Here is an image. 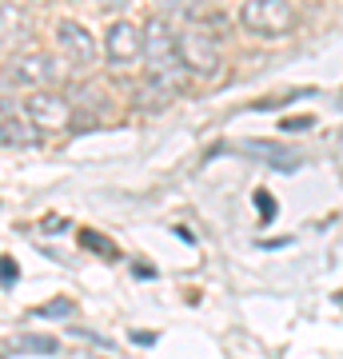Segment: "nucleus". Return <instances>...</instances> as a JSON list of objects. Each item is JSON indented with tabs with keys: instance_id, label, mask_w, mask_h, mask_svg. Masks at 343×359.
<instances>
[{
	"instance_id": "obj_1",
	"label": "nucleus",
	"mask_w": 343,
	"mask_h": 359,
	"mask_svg": "<svg viewBox=\"0 0 343 359\" xmlns=\"http://www.w3.org/2000/svg\"><path fill=\"white\" fill-rule=\"evenodd\" d=\"M300 25V8L292 0H243L240 4V28L260 40H280L295 32Z\"/></svg>"
},
{
	"instance_id": "obj_2",
	"label": "nucleus",
	"mask_w": 343,
	"mask_h": 359,
	"mask_svg": "<svg viewBox=\"0 0 343 359\" xmlns=\"http://www.w3.org/2000/svg\"><path fill=\"white\" fill-rule=\"evenodd\" d=\"M180 65L188 76H216L220 72V44L212 32H203V28H188V32H180Z\"/></svg>"
},
{
	"instance_id": "obj_3",
	"label": "nucleus",
	"mask_w": 343,
	"mask_h": 359,
	"mask_svg": "<svg viewBox=\"0 0 343 359\" xmlns=\"http://www.w3.org/2000/svg\"><path fill=\"white\" fill-rule=\"evenodd\" d=\"M25 116L32 120V128L40 132H60L72 124V104L64 100L60 92H52V88H36V92H28L25 96Z\"/></svg>"
},
{
	"instance_id": "obj_4",
	"label": "nucleus",
	"mask_w": 343,
	"mask_h": 359,
	"mask_svg": "<svg viewBox=\"0 0 343 359\" xmlns=\"http://www.w3.org/2000/svg\"><path fill=\"white\" fill-rule=\"evenodd\" d=\"M8 76L16 84H28V88H48L60 80V60L52 52H16L13 65H8Z\"/></svg>"
},
{
	"instance_id": "obj_5",
	"label": "nucleus",
	"mask_w": 343,
	"mask_h": 359,
	"mask_svg": "<svg viewBox=\"0 0 343 359\" xmlns=\"http://www.w3.org/2000/svg\"><path fill=\"white\" fill-rule=\"evenodd\" d=\"M56 44H60V52H64V56H68L76 68L96 65V56H100V44H96V36H92V32L80 25V20H72V16L56 20Z\"/></svg>"
},
{
	"instance_id": "obj_6",
	"label": "nucleus",
	"mask_w": 343,
	"mask_h": 359,
	"mask_svg": "<svg viewBox=\"0 0 343 359\" xmlns=\"http://www.w3.org/2000/svg\"><path fill=\"white\" fill-rule=\"evenodd\" d=\"M140 48H144V36L140 28L132 25V20H112L108 25V32H104V60L116 68L132 65V60H140Z\"/></svg>"
},
{
	"instance_id": "obj_7",
	"label": "nucleus",
	"mask_w": 343,
	"mask_h": 359,
	"mask_svg": "<svg viewBox=\"0 0 343 359\" xmlns=\"http://www.w3.org/2000/svg\"><path fill=\"white\" fill-rule=\"evenodd\" d=\"M20 112L25 108H16L13 100H0V144L4 148H32L40 140V128H32V120Z\"/></svg>"
},
{
	"instance_id": "obj_8",
	"label": "nucleus",
	"mask_w": 343,
	"mask_h": 359,
	"mask_svg": "<svg viewBox=\"0 0 343 359\" xmlns=\"http://www.w3.org/2000/svg\"><path fill=\"white\" fill-rule=\"evenodd\" d=\"M243 152L252 156V160H264L267 168H280V172H295V168H300V156H295V152H288L283 144L248 140V144H243Z\"/></svg>"
},
{
	"instance_id": "obj_9",
	"label": "nucleus",
	"mask_w": 343,
	"mask_h": 359,
	"mask_svg": "<svg viewBox=\"0 0 343 359\" xmlns=\"http://www.w3.org/2000/svg\"><path fill=\"white\" fill-rule=\"evenodd\" d=\"M8 351H25V355H56L60 351V339H52V335H16Z\"/></svg>"
},
{
	"instance_id": "obj_10",
	"label": "nucleus",
	"mask_w": 343,
	"mask_h": 359,
	"mask_svg": "<svg viewBox=\"0 0 343 359\" xmlns=\"http://www.w3.org/2000/svg\"><path fill=\"white\" fill-rule=\"evenodd\" d=\"M72 311H76V304H72L68 295H56V299H48V304L32 308V316H36V320H68Z\"/></svg>"
},
{
	"instance_id": "obj_11",
	"label": "nucleus",
	"mask_w": 343,
	"mask_h": 359,
	"mask_svg": "<svg viewBox=\"0 0 343 359\" xmlns=\"http://www.w3.org/2000/svg\"><path fill=\"white\" fill-rule=\"evenodd\" d=\"M76 240L84 248H88V252H96V256H108V259H116V248H112V240H108V236H100V231H92V228H80L76 231Z\"/></svg>"
},
{
	"instance_id": "obj_12",
	"label": "nucleus",
	"mask_w": 343,
	"mask_h": 359,
	"mask_svg": "<svg viewBox=\"0 0 343 359\" xmlns=\"http://www.w3.org/2000/svg\"><path fill=\"white\" fill-rule=\"evenodd\" d=\"M255 212H260V219H267V224H271V219L280 216V204H276V196L267 192V188H255Z\"/></svg>"
},
{
	"instance_id": "obj_13",
	"label": "nucleus",
	"mask_w": 343,
	"mask_h": 359,
	"mask_svg": "<svg viewBox=\"0 0 343 359\" xmlns=\"http://www.w3.org/2000/svg\"><path fill=\"white\" fill-rule=\"evenodd\" d=\"M20 280V264L13 256H0V287H16Z\"/></svg>"
},
{
	"instance_id": "obj_14",
	"label": "nucleus",
	"mask_w": 343,
	"mask_h": 359,
	"mask_svg": "<svg viewBox=\"0 0 343 359\" xmlns=\"http://www.w3.org/2000/svg\"><path fill=\"white\" fill-rule=\"evenodd\" d=\"M132 276H136V280H156V264H148V259H136V264H132Z\"/></svg>"
},
{
	"instance_id": "obj_15",
	"label": "nucleus",
	"mask_w": 343,
	"mask_h": 359,
	"mask_svg": "<svg viewBox=\"0 0 343 359\" xmlns=\"http://www.w3.org/2000/svg\"><path fill=\"white\" fill-rule=\"evenodd\" d=\"M156 339H160L156 332H132V344H136V347H152Z\"/></svg>"
},
{
	"instance_id": "obj_16",
	"label": "nucleus",
	"mask_w": 343,
	"mask_h": 359,
	"mask_svg": "<svg viewBox=\"0 0 343 359\" xmlns=\"http://www.w3.org/2000/svg\"><path fill=\"white\" fill-rule=\"evenodd\" d=\"M283 128L295 132V128H311V116H300V120H283Z\"/></svg>"
},
{
	"instance_id": "obj_17",
	"label": "nucleus",
	"mask_w": 343,
	"mask_h": 359,
	"mask_svg": "<svg viewBox=\"0 0 343 359\" xmlns=\"http://www.w3.org/2000/svg\"><path fill=\"white\" fill-rule=\"evenodd\" d=\"M76 339H88V344H96V347H104L108 339H100L96 332H84V327H76Z\"/></svg>"
},
{
	"instance_id": "obj_18",
	"label": "nucleus",
	"mask_w": 343,
	"mask_h": 359,
	"mask_svg": "<svg viewBox=\"0 0 343 359\" xmlns=\"http://www.w3.org/2000/svg\"><path fill=\"white\" fill-rule=\"evenodd\" d=\"M4 355H8V351H0V359H4Z\"/></svg>"
}]
</instances>
